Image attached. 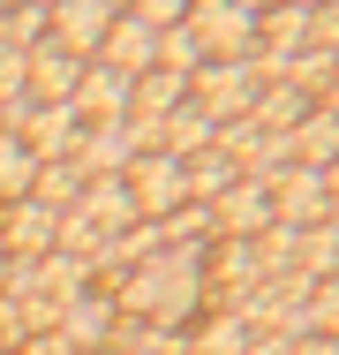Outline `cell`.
<instances>
[{
    "instance_id": "obj_1",
    "label": "cell",
    "mask_w": 339,
    "mask_h": 355,
    "mask_svg": "<svg viewBox=\"0 0 339 355\" xmlns=\"http://www.w3.org/2000/svg\"><path fill=\"white\" fill-rule=\"evenodd\" d=\"M181 31L196 38L203 61H249V53H257V15H249L241 0H196Z\"/></svg>"
},
{
    "instance_id": "obj_2",
    "label": "cell",
    "mask_w": 339,
    "mask_h": 355,
    "mask_svg": "<svg viewBox=\"0 0 339 355\" xmlns=\"http://www.w3.org/2000/svg\"><path fill=\"white\" fill-rule=\"evenodd\" d=\"M257 91H264L257 53H249V61H203V69L189 76V98H196L211 121H241V114L257 106Z\"/></svg>"
},
{
    "instance_id": "obj_3",
    "label": "cell",
    "mask_w": 339,
    "mask_h": 355,
    "mask_svg": "<svg viewBox=\"0 0 339 355\" xmlns=\"http://www.w3.org/2000/svg\"><path fill=\"white\" fill-rule=\"evenodd\" d=\"M121 182H129V197H136V219H174L181 205H189V182H181V159H174V151L129 159Z\"/></svg>"
},
{
    "instance_id": "obj_4",
    "label": "cell",
    "mask_w": 339,
    "mask_h": 355,
    "mask_svg": "<svg viewBox=\"0 0 339 355\" xmlns=\"http://www.w3.org/2000/svg\"><path fill=\"white\" fill-rule=\"evenodd\" d=\"M113 0H53L46 8V38L75 53V61H98V46H106V31H113Z\"/></svg>"
},
{
    "instance_id": "obj_5",
    "label": "cell",
    "mask_w": 339,
    "mask_h": 355,
    "mask_svg": "<svg viewBox=\"0 0 339 355\" xmlns=\"http://www.w3.org/2000/svg\"><path fill=\"white\" fill-rule=\"evenodd\" d=\"M113 318H121V310H113V295H106V287H83V295L68 302L46 333H61V348H68V355H106V340H113Z\"/></svg>"
},
{
    "instance_id": "obj_6",
    "label": "cell",
    "mask_w": 339,
    "mask_h": 355,
    "mask_svg": "<svg viewBox=\"0 0 339 355\" xmlns=\"http://www.w3.org/2000/svg\"><path fill=\"white\" fill-rule=\"evenodd\" d=\"M129 76H113L106 69V61H83V76H75V98H68V106H75V121H83V129H98V121H129Z\"/></svg>"
},
{
    "instance_id": "obj_7",
    "label": "cell",
    "mask_w": 339,
    "mask_h": 355,
    "mask_svg": "<svg viewBox=\"0 0 339 355\" xmlns=\"http://www.w3.org/2000/svg\"><path fill=\"white\" fill-rule=\"evenodd\" d=\"M271 227V189L257 182V174H241L219 205H211V234H234V242H257Z\"/></svg>"
},
{
    "instance_id": "obj_8",
    "label": "cell",
    "mask_w": 339,
    "mask_h": 355,
    "mask_svg": "<svg viewBox=\"0 0 339 355\" xmlns=\"http://www.w3.org/2000/svg\"><path fill=\"white\" fill-rule=\"evenodd\" d=\"M75 76H83V61L61 53L53 38H38L30 61H23V98H38V106H68V98H75Z\"/></svg>"
},
{
    "instance_id": "obj_9",
    "label": "cell",
    "mask_w": 339,
    "mask_h": 355,
    "mask_svg": "<svg viewBox=\"0 0 339 355\" xmlns=\"http://www.w3.org/2000/svg\"><path fill=\"white\" fill-rule=\"evenodd\" d=\"M53 242H61V212H53V205L23 197V205L0 212V250H8V257H46Z\"/></svg>"
},
{
    "instance_id": "obj_10",
    "label": "cell",
    "mask_w": 339,
    "mask_h": 355,
    "mask_svg": "<svg viewBox=\"0 0 339 355\" xmlns=\"http://www.w3.org/2000/svg\"><path fill=\"white\" fill-rule=\"evenodd\" d=\"M98 61H106V69L113 76H151L158 69V31H151V23H136V15H113V31H106V46H98Z\"/></svg>"
},
{
    "instance_id": "obj_11",
    "label": "cell",
    "mask_w": 339,
    "mask_h": 355,
    "mask_svg": "<svg viewBox=\"0 0 339 355\" xmlns=\"http://www.w3.org/2000/svg\"><path fill=\"white\" fill-rule=\"evenodd\" d=\"M68 212H83L98 234H106V242H113L121 227H136V197H129V182H121V174H106V182H91V189H83Z\"/></svg>"
},
{
    "instance_id": "obj_12",
    "label": "cell",
    "mask_w": 339,
    "mask_h": 355,
    "mask_svg": "<svg viewBox=\"0 0 339 355\" xmlns=\"http://www.w3.org/2000/svg\"><path fill=\"white\" fill-rule=\"evenodd\" d=\"M219 144V121L203 114L196 98H181L166 121H158V151H174V159H196V151H211Z\"/></svg>"
},
{
    "instance_id": "obj_13",
    "label": "cell",
    "mask_w": 339,
    "mask_h": 355,
    "mask_svg": "<svg viewBox=\"0 0 339 355\" xmlns=\"http://www.w3.org/2000/svg\"><path fill=\"white\" fill-rule=\"evenodd\" d=\"M309 114H317V98H302L294 83H264V91H257V106H249V121H257L264 137H294Z\"/></svg>"
},
{
    "instance_id": "obj_14",
    "label": "cell",
    "mask_w": 339,
    "mask_h": 355,
    "mask_svg": "<svg viewBox=\"0 0 339 355\" xmlns=\"http://www.w3.org/2000/svg\"><path fill=\"white\" fill-rule=\"evenodd\" d=\"M181 182H189V205H203V212H211V205H219V197L241 182V166H234V159L211 144V151H196V159H181Z\"/></svg>"
},
{
    "instance_id": "obj_15",
    "label": "cell",
    "mask_w": 339,
    "mask_h": 355,
    "mask_svg": "<svg viewBox=\"0 0 339 355\" xmlns=\"http://www.w3.org/2000/svg\"><path fill=\"white\" fill-rule=\"evenodd\" d=\"M286 159H294V166H317V174H324V166L339 159V121H332V114H309V121L286 137Z\"/></svg>"
},
{
    "instance_id": "obj_16",
    "label": "cell",
    "mask_w": 339,
    "mask_h": 355,
    "mask_svg": "<svg viewBox=\"0 0 339 355\" xmlns=\"http://www.w3.org/2000/svg\"><path fill=\"white\" fill-rule=\"evenodd\" d=\"M249 325L234 318V310H211L203 325H189V355H249Z\"/></svg>"
},
{
    "instance_id": "obj_17",
    "label": "cell",
    "mask_w": 339,
    "mask_h": 355,
    "mask_svg": "<svg viewBox=\"0 0 339 355\" xmlns=\"http://www.w3.org/2000/svg\"><path fill=\"white\" fill-rule=\"evenodd\" d=\"M30 182H38V151H30L23 137H8V129H0V212H8V205H23V197H30Z\"/></svg>"
},
{
    "instance_id": "obj_18",
    "label": "cell",
    "mask_w": 339,
    "mask_h": 355,
    "mask_svg": "<svg viewBox=\"0 0 339 355\" xmlns=\"http://www.w3.org/2000/svg\"><path fill=\"white\" fill-rule=\"evenodd\" d=\"M83 189H91V182H83V166H75V159H46V166H38V182H30V197H38V205H53V212H68Z\"/></svg>"
},
{
    "instance_id": "obj_19",
    "label": "cell",
    "mask_w": 339,
    "mask_h": 355,
    "mask_svg": "<svg viewBox=\"0 0 339 355\" xmlns=\"http://www.w3.org/2000/svg\"><path fill=\"white\" fill-rule=\"evenodd\" d=\"M332 76H339V53H317V46H302V53L286 61V76H279V83H294L302 98H324V83H332Z\"/></svg>"
},
{
    "instance_id": "obj_20",
    "label": "cell",
    "mask_w": 339,
    "mask_h": 355,
    "mask_svg": "<svg viewBox=\"0 0 339 355\" xmlns=\"http://www.w3.org/2000/svg\"><path fill=\"white\" fill-rule=\"evenodd\" d=\"M38 38H46V8H30V0H23V8H8V15H0V46L30 53Z\"/></svg>"
},
{
    "instance_id": "obj_21",
    "label": "cell",
    "mask_w": 339,
    "mask_h": 355,
    "mask_svg": "<svg viewBox=\"0 0 339 355\" xmlns=\"http://www.w3.org/2000/svg\"><path fill=\"white\" fill-rule=\"evenodd\" d=\"M309 333H324V340H339V280H317L309 287Z\"/></svg>"
},
{
    "instance_id": "obj_22",
    "label": "cell",
    "mask_w": 339,
    "mask_h": 355,
    "mask_svg": "<svg viewBox=\"0 0 339 355\" xmlns=\"http://www.w3.org/2000/svg\"><path fill=\"white\" fill-rule=\"evenodd\" d=\"M189 8H196V0H129V15H136V23H151V31H181Z\"/></svg>"
},
{
    "instance_id": "obj_23",
    "label": "cell",
    "mask_w": 339,
    "mask_h": 355,
    "mask_svg": "<svg viewBox=\"0 0 339 355\" xmlns=\"http://www.w3.org/2000/svg\"><path fill=\"white\" fill-rule=\"evenodd\" d=\"M23 61H30V53L0 46V106H15V98H23Z\"/></svg>"
},
{
    "instance_id": "obj_24",
    "label": "cell",
    "mask_w": 339,
    "mask_h": 355,
    "mask_svg": "<svg viewBox=\"0 0 339 355\" xmlns=\"http://www.w3.org/2000/svg\"><path fill=\"white\" fill-rule=\"evenodd\" d=\"M309 46H317V53H339V0L309 15Z\"/></svg>"
},
{
    "instance_id": "obj_25",
    "label": "cell",
    "mask_w": 339,
    "mask_h": 355,
    "mask_svg": "<svg viewBox=\"0 0 339 355\" xmlns=\"http://www.w3.org/2000/svg\"><path fill=\"white\" fill-rule=\"evenodd\" d=\"M286 355H339V340H324V333H309V340H294Z\"/></svg>"
},
{
    "instance_id": "obj_26",
    "label": "cell",
    "mask_w": 339,
    "mask_h": 355,
    "mask_svg": "<svg viewBox=\"0 0 339 355\" xmlns=\"http://www.w3.org/2000/svg\"><path fill=\"white\" fill-rule=\"evenodd\" d=\"M317 114H332V121H339V76L324 83V98H317Z\"/></svg>"
},
{
    "instance_id": "obj_27",
    "label": "cell",
    "mask_w": 339,
    "mask_h": 355,
    "mask_svg": "<svg viewBox=\"0 0 339 355\" xmlns=\"http://www.w3.org/2000/svg\"><path fill=\"white\" fill-rule=\"evenodd\" d=\"M294 8H309V15H317V8H332V0H294Z\"/></svg>"
},
{
    "instance_id": "obj_28",
    "label": "cell",
    "mask_w": 339,
    "mask_h": 355,
    "mask_svg": "<svg viewBox=\"0 0 339 355\" xmlns=\"http://www.w3.org/2000/svg\"><path fill=\"white\" fill-rule=\"evenodd\" d=\"M8 8H23V0H0V15H8Z\"/></svg>"
},
{
    "instance_id": "obj_29",
    "label": "cell",
    "mask_w": 339,
    "mask_h": 355,
    "mask_svg": "<svg viewBox=\"0 0 339 355\" xmlns=\"http://www.w3.org/2000/svg\"><path fill=\"white\" fill-rule=\"evenodd\" d=\"M30 8H53V0H30Z\"/></svg>"
}]
</instances>
